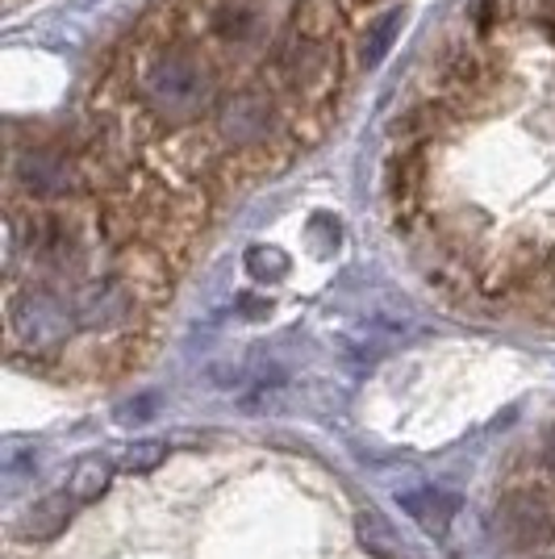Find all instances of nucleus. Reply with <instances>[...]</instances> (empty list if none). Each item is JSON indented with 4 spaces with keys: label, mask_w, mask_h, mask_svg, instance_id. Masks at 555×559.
<instances>
[{
    "label": "nucleus",
    "mask_w": 555,
    "mask_h": 559,
    "mask_svg": "<svg viewBox=\"0 0 555 559\" xmlns=\"http://www.w3.org/2000/svg\"><path fill=\"white\" fill-rule=\"evenodd\" d=\"M75 313H80V326L109 330V326H117V322H126V313H130V293H126L117 280H96L88 288H80Z\"/></svg>",
    "instance_id": "4"
},
{
    "label": "nucleus",
    "mask_w": 555,
    "mask_h": 559,
    "mask_svg": "<svg viewBox=\"0 0 555 559\" xmlns=\"http://www.w3.org/2000/svg\"><path fill=\"white\" fill-rule=\"evenodd\" d=\"M552 559H555V556H552Z\"/></svg>",
    "instance_id": "14"
},
{
    "label": "nucleus",
    "mask_w": 555,
    "mask_h": 559,
    "mask_svg": "<svg viewBox=\"0 0 555 559\" xmlns=\"http://www.w3.org/2000/svg\"><path fill=\"white\" fill-rule=\"evenodd\" d=\"M109 480H114V464L105 455H84L80 464L71 467L68 492L80 501V506H93L109 492Z\"/></svg>",
    "instance_id": "9"
},
{
    "label": "nucleus",
    "mask_w": 555,
    "mask_h": 559,
    "mask_svg": "<svg viewBox=\"0 0 555 559\" xmlns=\"http://www.w3.org/2000/svg\"><path fill=\"white\" fill-rule=\"evenodd\" d=\"M397 29H401V13H389L385 22L376 25V34H371V43H368V47H364V59H368V63H376V59H380V55L389 50V43H393V34H397Z\"/></svg>",
    "instance_id": "12"
},
{
    "label": "nucleus",
    "mask_w": 555,
    "mask_h": 559,
    "mask_svg": "<svg viewBox=\"0 0 555 559\" xmlns=\"http://www.w3.org/2000/svg\"><path fill=\"white\" fill-rule=\"evenodd\" d=\"M142 100L160 117L188 121L209 105V71L185 50H167L142 71Z\"/></svg>",
    "instance_id": "1"
},
{
    "label": "nucleus",
    "mask_w": 555,
    "mask_h": 559,
    "mask_svg": "<svg viewBox=\"0 0 555 559\" xmlns=\"http://www.w3.org/2000/svg\"><path fill=\"white\" fill-rule=\"evenodd\" d=\"M22 180L29 192H43V197H59L75 185V171L63 155H25L22 159Z\"/></svg>",
    "instance_id": "6"
},
{
    "label": "nucleus",
    "mask_w": 555,
    "mask_h": 559,
    "mask_svg": "<svg viewBox=\"0 0 555 559\" xmlns=\"http://www.w3.org/2000/svg\"><path fill=\"white\" fill-rule=\"evenodd\" d=\"M247 272L259 276V280L284 276V272H288V259L280 255L276 247H251V255H247Z\"/></svg>",
    "instance_id": "11"
},
{
    "label": "nucleus",
    "mask_w": 555,
    "mask_h": 559,
    "mask_svg": "<svg viewBox=\"0 0 555 559\" xmlns=\"http://www.w3.org/2000/svg\"><path fill=\"white\" fill-rule=\"evenodd\" d=\"M268 130V100L255 93L234 96V105L222 114V134L231 142H255Z\"/></svg>",
    "instance_id": "8"
},
{
    "label": "nucleus",
    "mask_w": 555,
    "mask_h": 559,
    "mask_svg": "<svg viewBox=\"0 0 555 559\" xmlns=\"http://www.w3.org/2000/svg\"><path fill=\"white\" fill-rule=\"evenodd\" d=\"M401 506L405 513L414 518L417 526L426 531V535H447V526H451V513H456V501L439 489H414V492H401Z\"/></svg>",
    "instance_id": "7"
},
{
    "label": "nucleus",
    "mask_w": 555,
    "mask_h": 559,
    "mask_svg": "<svg viewBox=\"0 0 555 559\" xmlns=\"http://www.w3.org/2000/svg\"><path fill=\"white\" fill-rule=\"evenodd\" d=\"M9 330L29 350H59L75 330V309L47 288H25L9 301Z\"/></svg>",
    "instance_id": "2"
},
{
    "label": "nucleus",
    "mask_w": 555,
    "mask_h": 559,
    "mask_svg": "<svg viewBox=\"0 0 555 559\" xmlns=\"http://www.w3.org/2000/svg\"><path fill=\"white\" fill-rule=\"evenodd\" d=\"M497 535L506 538L513 551H527L552 538V513L531 492H509L497 506Z\"/></svg>",
    "instance_id": "3"
},
{
    "label": "nucleus",
    "mask_w": 555,
    "mask_h": 559,
    "mask_svg": "<svg viewBox=\"0 0 555 559\" xmlns=\"http://www.w3.org/2000/svg\"><path fill=\"white\" fill-rule=\"evenodd\" d=\"M547 467L555 472V430H552V439H547Z\"/></svg>",
    "instance_id": "13"
},
{
    "label": "nucleus",
    "mask_w": 555,
    "mask_h": 559,
    "mask_svg": "<svg viewBox=\"0 0 555 559\" xmlns=\"http://www.w3.org/2000/svg\"><path fill=\"white\" fill-rule=\"evenodd\" d=\"M75 506H80V501H75L71 492H50V497L34 501V506L22 513L17 535H22L25 543H50V538H59L71 526Z\"/></svg>",
    "instance_id": "5"
},
{
    "label": "nucleus",
    "mask_w": 555,
    "mask_h": 559,
    "mask_svg": "<svg viewBox=\"0 0 555 559\" xmlns=\"http://www.w3.org/2000/svg\"><path fill=\"white\" fill-rule=\"evenodd\" d=\"M163 460H167V443H160V439H142V443L126 447L121 467H126L130 476H146V472H155Z\"/></svg>",
    "instance_id": "10"
}]
</instances>
